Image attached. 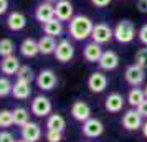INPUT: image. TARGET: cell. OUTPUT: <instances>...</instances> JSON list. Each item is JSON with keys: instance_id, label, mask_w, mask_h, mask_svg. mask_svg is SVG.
<instances>
[{"instance_id": "ac0fdd59", "label": "cell", "mask_w": 147, "mask_h": 142, "mask_svg": "<svg viewBox=\"0 0 147 142\" xmlns=\"http://www.w3.org/2000/svg\"><path fill=\"white\" fill-rule=\"evenodd\" d=\"M102 48H101L99 43H94V41H91V43H88L86 46H84V50H83V56H84V60L89 61V63H96V61L101 60V56H102Z\"/></svg>"}, {"instance_id": "1f68e13d", "label": "cell", "mask_w": 147, "mask_h": 142, "mask_svg": "<svg viewBox=\"0 0 147 142\" xmlns=\"http://www.w3.org/2000/svg\"><path fill=\"white\" fill-rule=\"evenodd\" d=\"M63 134L61 131H55V129H48L47 131V141L48 142H61Z\"/></svg>"}, {"instance_id": "8fae6325", "label": "cell", "mask_w": 147, "mask_h": 142, "mask_svg": "<svg viewBox=\"0 0 147 142\" xmlns=\"http://www.w3.org/2000/svg\"><path fill=\"white\" fill-rule=\"evenodd\" d=\"M88 88L93 93H102L107 88V78L106 75H102L101 71H94L88 78Z\"/></svg>"}, {"instance_id": "7c38bea8", "label": "cell", "mask_w": 147, "mask_h": 142, "mask_svg": "<svg viewBox=\"0 0 147 142\" xmlns=\"http://www.w3.org/2000/svg\"><path fill=\"white\" fill-rule=\"evenodd\" d=\"M98 65H99V68L102 71H113V69H116V68L119 66V56H117L116 51L107 50V51L102 53L101 60L98 61Z\"/></svg>"}, {"instance_id": "ba28073f", "label": "cell", "mask_w": 147, "mask_h": 142, "mask_svg": "<svg viewBox=\"0 0 147 142\" xmlns=\"http://www.w3.org/2000/svg\"><path fill=\"white\" fill-rule=\"evenodd\" d=\"M32 112L36 117H45L51 112V101L47 96H36L32 101Z\"/></svg>"}, {"instance_id": "7402d4cb", "label": "cell", "mask_w": 147, "mask_h": 142, "mask_svg": "<svg viewBox=\"0 0 147 142\" xmlns=\"http://www.w3.org/2000/svg\"><path fill=\"white\" fill-rule=\"evenodd\" d=\"M43 32H45V35H50V36H60L61 33H63V22L60 20V18H51V20H48L43 23Z\"/></svg>"}, {"instance_id": "60d3db41", "label": "cell", "mask_w": 147, "mask_h": 142, "mask_svg": "<svg viewBox=\"0 0 147 142\" xmlns=\"http://www.w3.org/2000/svg\"><path fill=\"white\" fill-rule=\"evenodd\" d=\"M45 2H51L53 3V2H58V0H45Z\"/></svg>"}, {"instance_id": "f1b7e54d", "label": "cell", "mask_w": 147, "mask_h": 142, "mask_svg": "<svg viewBox=\"0 0 147 142\" xmlns=\"http://www.w3.org/2000/svg\"><path fill=\"white\" fill-rule=\"evenodd\" d=\"M15 124V119H13V111H8V109H3L0 112V126L2 127H10Z\"/></svg>"}, {"instance_id": "4fadbf2b", "label": "cell", "mask_w": 147, "mask_h": 142, "mask_svg": "<svg viewBox=\"0 0 147 142\" xmlns=\"http://www.w3.org/2000/svg\"><path fill=\"white\" fill-rule=\"evenodd\" d=\"M71 116H73V119H76V121H80V122L88 121L91 117V108H89V104L84 101H74L73 106H71Z\"/></svg>"}, {"instance_id": "ab89813d", "label": "cell", "mask_w": 147, "mask_h": 142, "mask_svg": "<svg viewBox=\"0 0 147 142\" xmlns=\"http://www.w3.org/2000/svg\"><path fill=\"white\" fill-rule=\"evenodd\" d=\"M17 142H28V141H27V139H23V137H22V139H18Z\"/></svg>"}, {"instance_id": "cb8c5ba5", "label": "cell", "mask_w": 147, "mask_h": 142, "mask_svg": "<svg viewBox=\"0 0 147 142\" xmlns=\"http://www.w3.org/2000/svg\"><path fill=\"white\" fill-rule=\"evenodd\" d=\"M147 99L146 93H144V89H139L137 86H134L131 91H129V94H127V102L132 106V108H137L139 104H142V102Z\"/></svg>"}, {"instance_id": "484cf974", "label": "cell", "mask_w": 147, "mask_h": 142, "mask_svg": "<svg viewBox=\"0 0 147 142\" xmlns=\"http://www.w3.org/2000/svg\"><path fill=\"white\" fill-rule=\"evenodd\" d=\"M28 117H30V114H28V111L25 108H15L13 109V119H15V124L17 126H25L28 122Z\"/></svg>"}, {"instance_id": "e575fe53", "label": "cell", "mask_w": 147, "mask_h": 142, "mask_svg": "<svg viewBox=\"0 0 147 142\" xmlns=\"http://www.w3.org/2000/svg\"><path fill=\"white\" fill-rule=\"evenodd\" d=\"M91 3H93L94 7H98V8H104V7H107V5L111 3V0H91Z\"/></svg>"}, {"instance_id": "8d00e7d4", "label": "cell", "mask_w": 147, "mask_h": 142, "mask_svg": "<svg viewBox=\"0 0 147 142\" xmlns=\"http://www.w3.org/2000/svg\"><path fill=\"white\" fill-rule=\"evenodd\" d=\"M137 10L140 13H147V0H137Z\"/></svg>"}, {"instance_id": "9a60e30c", "label": "cell", "mask_w": 147, "mask_h": 142, "mask_svg": "<svg viewBox=\"0 0 147 142\" xmlns=\"http://www.w3.org/2000/svg\"><path fill=\"white\" fill-rule=\"evenodd\" d=\"M20 60L15 56V55H10V56H5V58H2V73L7 76H12V75H17L18 73V69H20Z\"/></svg>"}, {"instance_id": "30bf717a", "label": "cell", "mask_w": 147, "mask_h": 142, "mask_svg": "<svg viewBox=\"0 0 147 142\" xmlns=\"http://www.w3.org/2000/svg\"><path fill=\"white\" fill-rule=\"evenodd\" d=\"M74 8L73 3L69 0H58L56 5H55V15L56 18H60L61 22H68L74 17Z\"/></svg>"}, {"instance_id": "4316f807", "label": "cell", "mask_w": 147, "mask_h": 142, "mask_svg": "<svg viewBox=\"0 0 147 142\" xmlns=\"http://www.w3.org/2000/svg\"><path fill=\"white\" fill-rule=\"evenodd\" d=\"M13 51H15V43L10 38H2L0 40V55H2V58L13 55Z\"/></svg>"}, {"instance_id": "d6a6232c", "label": "cell", "mask_w": 147, "mask_h": 142, "mask_svg": "<svg viewBox=\"0 0 147 142\" xmlns=\"http://www.w3.org/2000/svg\"><path fill=\"white\" fill-rule=\"evenodd\" d=\"M137 36H139V41H140V43L147 46V23L140 27V30L137 32Z\"/></svg>"}, {"instance_id": "277c9868", "label": "cell", "mask_w": 147, "mask_h": 142, "mask_svg": "<svg viewBox=\"0 0 147 142\" xmlns=\"http://www.w3.org/2000/svg\"><path fill=\"white\" fill-rule=\"evenodd\" d=\"M91 38H93L94 43L104 45L114 38V30L106 23H96L93 28V33H91Z\"/></svg>"}, {"instance_id": "f35d334b", "label": "cell", "mask_w": 147, "mask_h": 142, "mask_svg": "<svg viewBox=\"0 0 147 142\" xmlns=\"http://www.w3.org/2000/svg\"><path fill=\"white\" fill-rule=\"evenodd\" d=\"M142 134H144V137H147V121L142 124Z\"/></svg>"}, {"instance_id": "836d02e7", "label": "cell", "mask_w": 147, "mask_h": 142, "mask_svg": "<svg viewBox=\"0 0 147 142\" xmlns=\"http://www.w3.org/2000/svg\"><path fill=\"white\" fill-rule=\"evenodd\" d=\"M0 142H17V141H15V137L10 134V132L2 131V134H0Z\"/></svg>"}, {"instance_id": "4dcf8cb0", "label": "cell", "mask_w": 147, "mask_h": 142, "mask_svg": "<svg viewBox=\"0 0 147 142\" xmlns=\"http://www.w3.org/2000/svg\"><path fill=\"white\" fill-rule=\"evenodd\" d=\"M13 91V84L8 81L7 78H2L0 79V98H5Z\"/></svg>"}, {"instance_id": "74e56055", "label": "cell", "mask_w": 147, "mask_h": 142, "mask_svg": "<svg viewBox=\"0 0 147 142\" xmlns=\"http://www.w3.org/2000/svg\"><path fill=\"white\" fill-rule=\"evenodd\" d=\"M8 10V0H0V13L3 15Z\"/></svg>"}, {"instance_id": "83f0119b", "label": "cell", "mask_w": 147, "mask_h": 142, "mask_svg": "<svg viewBox=\"0 0 147 142\" xmlns=\"http://www.w3.org/2000/svg\"><path fill=\"white\" fill-rule=\"evenodd\" d=\"M33 69L28 66V65H23V66H20V69H18V73H17V79H23V81H28L32 83L33 81Z\"/></svg>"}, {"instance_id": "d4e9b609", "label": "cell", "mask_w": 147, "mask_h": 142, "mask_svg": "<svg viewBox=\"0 0 147 142\" xmlns=\"http://www.w3.org/2000/svg\"><path fill=\"white\" fill-rule=\"evenodd\" d=\"M47 127L48 129H55V131H65L66 127V121L61 114H51L50 117L47 119Z\"/></svg>"}, {"instance_id": "52a82bcc", "label": "cell", "mask_w": 147, "mask_h": 142, "mask_svg": "<svg viewBox=\"0 0 147 142\" xmlns=\"http://www.w3.org/2000/svg\"><path fill=\"white\" fill-rule=\"evenodd\" d=\"M36 84L43 91H51L58 84V78L55 75V71H51V69H43V71H40V75L36 76Z\"/></svg>"}, {"instance_id": "6da1fadb", "label": "cell", "mask_w": 147, "mask_h": 142, "mask_svg": "<svg viewBox=\"0 0 147 142\" xmlns=\"http://www.w3.org/2000/svg\"><path fill=\"white\" fill-rule=\"evenodd\" d=\"M93 28H94V23L89 17H86V15H74L69 20L68 30H69V35H71L73 40L83 41L91 36Z\"/></svg>"}, {"instance_id": "8992f818", "label": "cell", "mask_w": 147, "mask_h": 142, "mask_svg": "<svg viewBox=\"0 0 147 142\" xmlns=\"http://www.w3.org/2000/svg\"><path fill=\"white\" fill-rule=\"evenodd\" d=\"M121 122H122V127L127 129V131L142 129V116L139 114L137 109H129V111H126Z\"/></svg>"}, {"instance_id": "d590c367", "label": "cell", "mask_w": 147, "mask_h": 142, "mask_svg": "<svg viewBox=\"0 0 147 142\" xmlns=\"http://www.w3.org/2000/svg\"><path fill=\"white\" fill-rule=\"evenodd\" d=\"M136 109L139 111V114L142 116V117H147V99L142 102V104H139V106H137Z\"/></svg>"}, {"instance_id": "3957f363", "label": "cell", "mask_w": 147, "mask_h": 142, "mask_svg": "<svg viewBox=\"0 0 147 142\" xmlns=\"http://www.w3.org/2000/svg\"><path fill=\"white\" fill-rule=\"evenodd\" d=\"M124 78L126 81L131 84V86H140L144 79H146V68L139 66V65H129L126 68V73H124Z\"/></svg>"}, {"instance_id": "5bb4252c", "label": "cell", "mask_w": 147, "mask_h": 142, "mask_svg": "<svg viewBox=\"0 0 147 142\" xmlns=\"http://www.w3.org/2000/svg\"><path fill=\"white\" fill-rule=\"evenodd\" d=\"M56 15H55V5H51V2H43L40 3L36 10H35V18L38 22H41V25L45 23V22L51 20L55 18Z\"/></svg>"}, {"instance_id": "b9f144b4", "label": "cell", "mask_w": 147, "mask_h": 142, "mask_svg": "<svg viewBox=\"0 0 147 142\" xmlns=\"http://www.w3.org/2000/svg\"><path fill=\"white\" fill-rule=\"evenodd\" d=\"M144 93H146V96H147V84H146V88H144Z\"/></svg>"}, {"instance_id": "5b68a950", "label": "cell", "mask_w": 147, "mask_h": 142, "mask_svg": "<svg viewBox=\"0 0 147 142\" xmlns=\"http://www.w3.org/2000/svg\"><path fill=\"white\" fill-rule=\"evenodd\" d=\"M55 58L58 61H61V63H68V61L73 60L74 56V46L73 43L69 40H61L58 41V46H56V50H55Z\"/></svg>"}, {"instance_id": "9c48e42d", "label": "cell", "mask_w": 147, "mask_h": 142, "mask_svg": "<svg viewBox=\"0 0 147 142\" xmlns=\"http://www.w3.org/2000/svg\"><path fill=\"white\" fill-rule=\"evenodd\" d=\"M104 132V126L99 119L96 117H89L88 121L83 122V134L89 137V139H94V137H99L101 134Z\"/></svg>"}, {"instance_id": "e0dca14e", "label": "cell", "mask_w": 147, "mask_h": 142, "mask_svg": "<svg viewBox=\"0 0 147 142\" xmlns=\"http://www.w3.org/2000/svg\"><path fill=\"white\" fill-rule=\"evenodd\" d=\"M7 27L12 32H20L27 27V17L22 12H12L7 17Z\"/></svg>"}, {"instance_id": "2e32d148", "label": "cell", "mask_w": 147, "mask_h": 142, "mask_svg": "<svg viewBox=\"0 0 147 142\" xmlns=\"http://www.w3.org/2000/svg\"><path fill=\"white\" fill-rule=\"evenodd\" d=\"M22 137L27 139L28 142H36L40 141L41 137V129L36 122H30L28 121L25 126H22Z\"/></svg>"}, {"instance_id": "d6986e66", "label": "cell", "mask_w": 147, "mask_h": 142, "mask_svg": "<svg viewBox=\"0 0 147 142\" xmlns=\"http://www.w3.org/2000/svg\"><path fill=\"white\" fill-rule=\"evenodd\" d=\"M15 99H20V101H25L30 98L32 94V86L28 81H23V79H17V83L13 84V91H12Z\"/></svg>"}, {"instance_id": "f546056e", "label": "cell", "mask_w": 147, "mask_h": 142, "mask_svg": "<svg viewBox=\"0 0 147 142\" xmlns=\"http://www.w3.org/2000/svg\"><path fill=\"white\" fill-rule=\"evenodd\" d=\"M134 61H136V65H139L142 68H147V48L137 50L136 56H134Z\"/></svg>"}, {"instance_id": "7a4b0ae2", "label": "cell", "mask_w": 147, "mask_h": 142, "mask_svg": "<svg viewBox=\"0 0 147 142\" xmlns=\"http://www.w3.org/2000/svg\"><path fill=\"white\" fill-rule=\"evenodd\" d=\"M114 38L122 45H127L136 38V27L131 20H121L114 27Z\"/></svg>"}, {"instance_id": "ffe728a7", "label": "cell", "mask_w": 147, "mask_h": 142, "mask_svg": "<svg viewBox=\"0 0 147 142\" xmlns=\"http://www.w3.org/2000/svg\"><path fill=\"white\" fill-rule=\"evenodd\" d=\"M122 106H124V98L119 93H111L104 99V108L109 112H119L121 109H122Z\"/></svg>"}, {"instance_id": "44dd1931", "label": "cell", "mask_w": 147, "mask_h": 142, "mask_svg": "<svg viewBox=\"0 0 147 142\" xmlns=\"http://www.w3.org/2000/svg\"><path fill=\"white\" fill-rule=\"evenodd\" d=\"M20 53L25 58H33L40 53V46H38V41L33 38H25L20 45Z\"/></svg>"}, {"instance_id": "603a6c76", "label": "cell", "mask_w": 147, "mask_h": 142, "mask_svg": "<svg viewBox=\"0 0 147 142\" xmlns=\"http://www.w3.org/2000/svg\"><path fill=\"white\" fill-rule=\"evenodd\" d=\"M38 46H40V53L41 55H51L55 53V50L58 46V43L55 40V36H50V35H45L38 40Z\"/></svg>"}]
</instances>
